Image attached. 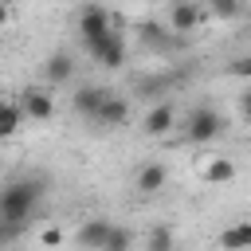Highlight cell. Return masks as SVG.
Wrapping results in <instances>:
<instances>
[{
	"label": "cell",
	"mask_w": 251,
	"mask_h": 251,
	"mask_svg": "<svg viewBox=\"0 0 251 251\" xmlns=\"http://www.w3.org/2000/svg\"><path fill=\"white\" fill-rule=\"evenodd\" d=\"M43 200V180L31 176V180H12L0 196V224H4V239H12L39 208Z\"/></svg>",
	"instance_id": "1"
},
{
	"label": "cell",
	"mask_w": 251,
	"mask_h": 251,
	"mask_svg": "<svg viewBox=\"0 0 251 251\" xmlns=\"http://www.w3.org/2000/svg\"><path fill=\"white\" fill-rule=\"evenodd\" d=\"M220 133H224V118H220L212 106L188 110V118H184V137H188L192 145H208V141H216Z\"/></svg>",
	"instance_id": "2"
},
{
	"label": "cell",
	"mask_w": 251,
	"mask_h": 251,
	"mask_svg": "<svg viewBox=\"0 0 251 251\" xmlns=\"http://www.w3.org/2000/svg\"><path fill=\"white\" fill-rule=\"evenodd\" d=\"M78 35H82V47H94V43L118 35V31H114V20H110V12L102 4H86L78 12Z\"/></svg>",
	"instance_id": "3"
},
{
	"label": "cell",
	"mask_w": 251,
	"mask_h": 251,
	"mask_svg": "<svg viewBox=\"0 0 251 251\" xmlns=\"http://www.w3.org/2000/svg\"><path fill=\"white\" fill-rule=\"evenodd\" d=\"M110 94H114V90H106V86H78V90H75V110H78L82 118L98 122V114H102V106L110 102Z\"/></svg>",
	"instance_id": "4"
},
{
	"label": "cell",
	"mask_w": 251,
	"mask_h": 251,
	"mask_svg": "<svg viewBox=\"0 0 251 251\" xmlns=\"http://www.w3.org/2000/svg\"><path fill=\"white\" fill-rule=\"evenodd\" d=\"M110 231H114V224H110V220H102V216L86 220V224L78 227V243H82V251H106Z\"/></svg>",
	"instance_id": "5"
},
{
	"label": "cell",
	"mask_w": 251,
	"mask_h": 251,
	"mask_svg": "<svg viewBox=\"0 0 251 251\" xmlns=\"http://www.w3.org/2000/svg\"><path fill=\"white\" fill-rule=\"evenodd\" d=\"M86 55L98 63V67H122L126 63V43H122V35H110V39H102V43H94V47H86Z\"/></svg>",
	"instance_id": "6"
},
{
	"label": "cell",
	"mask_w": 251,
	"mask_h": 251,
	"mask_svg": "<svg viewBox=\"0 0 251 251\" xmlns=\"http://www.w3.org/2000/svg\"><path fill=\"white\" fill-rule=\"evenodd\" d=\"M196 20H200V8H196L192 0H173V8H169V31L188 35V31L196 27Z\"/></svg>",
	"instance_id": "7"
},
{
	"label": "cell",
	"mask_w": 251,
	"mask_h": 251,
	"mask_svg": "<svg viewBox=\"0 0 251 251\" xmlns=\"http://www.w3.org/2000/svg\"><path fill=\"white\" fill-rule=\"evenodd\" d=\"M165 180H169V169L157 165V161H149V165L137 169V192H141V196H157V192L165 188Z\"/></svg>",
	"instance_id": "8"
},
{
	"label": "cell",
	"mask_w": 251,
	"mask_h": 251,
	"mask_svg": "<svg viewBox=\"0 0 251 251\" xmlns=\"http://www.w3.org/2000/svg\"><path fill=\"white\" fill-rule=\"evenodd\" d=\"M220 247L224 251H251V220H235L220 231Z\"/></svg>",
	"instance_id": "9"
},
{
	"label": "cell",
	"mask_w": 251,
	"mask_h": 251,
	"mask_svg": "<svg viewBox=\"0 0 251 251\" xmlns=\"http://www.w3.org/2000/svg\"><path fill=\"white\" fill-rule=\"evenodd\" d=\"M20 106H24V114H27L31 122H47V118L55 114V102H51V94H43V90H24Z\"/></svg>",
	"instance_id": "10"
},
{
	"label": "cell",
	"mask_w": 251,
	"mask_h": 251,
	"mask_svg": "<svg viewBox=\"0 0 251 251\" xmlns=\"http://www.w3.org/2000/svg\"><path fill=\"white\" fill-rule=\"evenodd\" d=\"M126 122H129V102H126L122 94H110V102H106L102 114H98V126L118 129V126H126Z\"/></svg>",
	"instance_id": "11"
},
{
	"label": "cell",
	"mask_w": 251,
	"mask_h": 251,
	"mask_svg": "<svg viewBox=\"0 0 251 251\" xmlns=\"http://www.w3.org/2000/svg\"><path fill=\"white\" fill-rule=\"evenodd\" d=\"M173 122H176L173 106H169V102H161V106H153V110L145 114V126H141V129H145L149 137H161V133H169V129H173Z\"/></svg>",
	"instance_id": "12"
},
{
	"label": "cell",
	"mask_w": 251,
	"mask_h": 251,
	"mask_svg": "<svg viewBox=\"0 0 251 251\" xmlns=\"http://www.w3.org/2000/svg\"><path fill=\"white\" fill-rule=\"evenodd\" d=\"M176 31H165V27H157V24H141V43L149 47V51H173L176 47Z\"/></svg>",
	"instance_id": "13"
},
{
	"label": "cell",
	"mask_w": 251,
	"mask_h": 251,
	"mask_svg": "<svg viewBox=\"0 0 251 251\" xmlns=\"http://www.w3.org/2000/svg\"><path fill=\"white\" fill-rule=\"evenodd\" d=\"M43 75H47V82H51V86H63V82H71V75H75V63H71V55L55 51V55L47 59Z\"/></svg>",
	"instance_id": "14"
},
{
	"label": "cell",
	"mask_w": 251,
	"mask_h": 251,
	"mask_svg": "<svg viewBox=\"0 0 251 251\" xmlns=\"http://www.w3.org/2000/svg\"><path fill=\"white\" fill-rule=\"evenodd\" d=\"M204 176H208L212 184H227V180L235 176V165H231L227 157H212V161H208V169H204Z\"/></svg>",
	"instance_id": "15"
},
{
	"label": "cell",
	"mask_w": 251,
	"mask_h": 251,
	"mask_svg": "<svg viewBox=\"0 0 251 251\" xmlns=\"http://www.w3.org/2000/svg\"><path fill=\"white\" fill-rule=\"evenodd\" d=\"M27 114H24V106L20 102H4V118H0V133L4 137H12L16 129H20V122H24Z\"/></svg>",
	"instance_id": "16"
},
{
	"label": "cell",
	"mask_w": 251,
	"mask_h": 251,
	"mask_svg": "<svg viewBox=\"0 0 251 251\" xmlns=\"http://www.w3.org/2000/svg\"><path fill=\"white\" fill-rule=\"evenodd\" d=\"M173 247H176V239H173V231L165 224H157L149 231V239H145V251H173Z\"/></svg>",
	"instance_id": "17"
},
{
	"label": "cell",
	"mask_w": 251,
	"mask_h": 251,
	"mask_svg": "<svg viewBox=\"0 0 251 251\" xmlns=\"http://www.w3.org/2000/svg\"><path fill=\"white\" fill-rule=\"evenodd\" d=\"M208 8H212V16H220V20H235V16L243 12V0H208Z\"/></svg>",
	"instance_id": "18"
},
{
	"label": "cell",
	"mask_w": 251,
	"mask_h": 251,
	"mask_svg": "<svg viewBox=\"0 0 251 251\" xmlns=\"http://www.w3.org/2000/svg\"><path fill=\"white\" fill-rule=\"evenodd\" d=\"M133 247V235L126 231V227H118L114 224V231H110V243H106V251H129Z\"/></svg>",
	"instance_id": "19"
},
{
	"label": "cell",
	"mask_w": 251,
	"mask_h": 251,
	"mask_svg": "<svg viewBox=\"0 0 251 251\" xmlns=\"http://www.w3.org/2000/svg\"><path fill=\"white\" fill-rule=\"evenodd\" d=\"M227 75H235V78H251V55H243V59H235V63L227 67Z\"/></svg>",
	"instance_id": "20"
},
{
	"label": "cell",
	"mask_w": 251,
	"mask_h": 251,
	"mask_svg": "<svg viewBox=\"0 0 251 251\" xmlns=\"http://www.w3.org/2000/svg\"><path fill=\"white\" fill-rule=\"evenodd\" d=\"M39 239H43V247H59V243H63V231H59V227H47Z\"/></svg>",
	"instance_id": "21"
},
{
	"label": "cell",
	"mask_w": 251,
	"mask_h": 251,
	"mask_svg": "<svg viewBox=\"0 0 251 251\" xmlns=\"http://www.w3.org/2000/svg\"><path fill=\"white\" fill-rule=\"evenodd\" d=\"M239 114H243V118L251 122V86H247V90L239 94Z\"/></svg>",
	"instance_id": "22"
}]
</instances>
